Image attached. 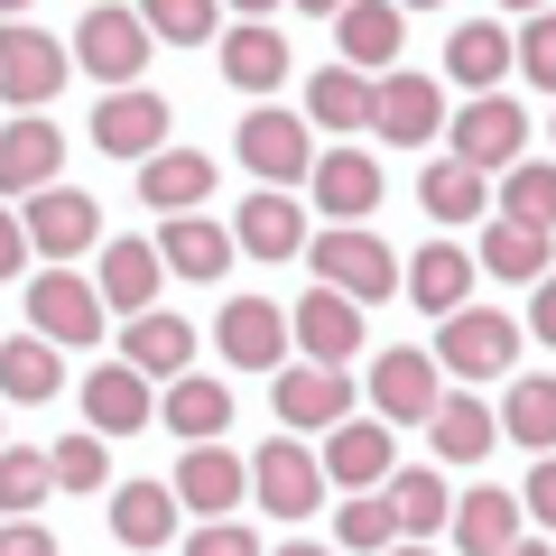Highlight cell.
I'll use <instances>...</instances> for the list:
<instances>
[{
	"label": "cell",
	"instance_id": "5b68a950",
	"mask_svg": "<svg viewBox=\"0 0 556 556\" xmlns=\"http://www.w3.org/2000/svg\"><path fill=\"white\" fill-rule=\"evenodd\" d=\"M65 75H75L65 38H47V28H28V20L0 28V102H10V112H38V102H56Z\"/></svg>",
	"mask_w": 556,
	"mask_h": 556
},
{
	"label": "cell",
	"instance_id": "680465c9",
	"mask_svg": "<svg viewBox=\"0 0 556 556\" xmlns=\"http://www.w3.org/2000/svg\"><path fill=\"white\" fill-rule=\"evenodd\" d=\"M501 10H529V20H538V10H547V0H501Z\"/></svg>",
	"mask_w": 556,
	"mask_h": 556
},
{
	"label": "cell",
	"instance_id": "2e32d148",
	"mask_svg": "<svg viewBox=\"0 0 556 556\" xmlns=\"http://www.w3.org/2000/svg\"><path fill=\"white\" fill-rule=\"evenodd\" d=\"M334 47H343V65H353V75H399V47H408V10H399V0H343Z\"/></svg>",
	"mask_w": 556,
	"mask_h": 556
},
{
	"label": "cell",
	"instance_id": "db71d44e",
	"mask_svg": "<svg viewBox=\"0 0 556 556\" xmlns=\"http://www.w3.org/2000/svg\"><path fill=\"white\" fill-rule=\"evenodd\" d=\"M390 556H445V547H427V538H399V547Z\"/></svg>",
	"mask_w": 556,
	"mask_h": 556
},
{
	"label": "cell",
	"instance_id": "11a10c76",
	"mask_svg": "<svg viewBox=\"0 0 556 556\" xmlns=\"http://www.w3.org/2000/svg\"><path fill=\"white\" fill-rule=\"evenodd\" d=\"M269 556H334V547H306V538H288V547H269Z\"/></svg>",
	"mask_w": 556,
	"mask_h": 556
},
{
	"label": "cell",
	"instance_id": "c3c4849f",
	"mask_svg": "<svg viewBox=\"0 0 556 556\" xmlns=\"http://www.w3.org/2000/svg\"><path fill=\"white\" fill-rule=\"evenodd\" d=\"M28 260H38V241H28V214H10V204H0V278H20Z\"/></svg>",
	"mask_w": 556,
	"mask_h": 556
},
{
	"label": "cell",
	"instance_id": "bcb514c9",
	"mask_svg": "<svg viewBox=\"0 0 556 556\" xmlns=\"http://www.w3.org/2000/svg\"><path fill=\"white\" fill-rule=\"evenodd\" d=\"M186 556H269L241 519H195V538H186Z\"/></svg>",
	"mask_w": 556,
	"mask_h": 556
},
{
	"label": "cell",
	"instance_id": "4316f807",
	"mask_svg": "<svg viewBox=\"0 0 556 556\" xmlns=\"http://www.w3.org/2000/svg\"><path fill=\"white\" fill-rule=\"evenodd\" d=\"M204 195H214V159L204 149H159V159L139 167V204L149 214H195Z\"/></svg>",
	"mask_w": 556,
	"mask_h": 556
},
{
	"label": "cell",
	"instance_id": "e575fe53",
	"mask_svg": "<svg viewBox=\"0 0 556 556\" xmlns=\"http://www.w3.org/2000/svg\"><path fill=\"white\" fill-rule=\"evenodd\" d=\"M371 93H380V75L325 65V75H306V121L316 130H371Z\"/></svg>",
	"mask_w": 556,
	"mask_h": 556
},
{
	"label": "cell",
	"instance_id": "277c9868",
	"mask_svg": "<svg viewBox=\"0 0 556 556\" xmlns=\"http://www.w3.org/2000/svg\"><path fill=\"white\" fill-rule=\"evenodd\" d=\"M232 149H241V167L260 186H306L316 177V130H306V112H241Z\"/></svg>",
	"mask_w": 556,
	"mask_h": 556
},
{
	"label": "cell",
	"instance_id": "f6af8a7d",
	"mask_svg": "<svg viewBox=\"0 0 556 556\" xmlns=\"http://www.w3.org/2000/svg\"><path fill=\"white\" fill-rule=\"evenodd\" d=\"M519 75H529L538 93H556V10H538V20L519 28Z\"/></svg>",
	"mask_w": 556,
	"mask_h": 556
},
{
	"label": "cell",
	"instance_id": "ee69618b",
	"mask_svg": "<svg viewBox=\"0 0 556 556\" xmlns=\"http://www.w3.org/2000/svg\"><path fill=\"white\" fill-rule=\"evenodd\" d=\"M47 464H56V492H102V482H112V455H102L93 427H84V437H56Z\"/></svg>",
	"mask_w": 556,
	"mask_h": 556
},
{
	"label": "cell",
	"instance_id": "6f0895ef",
	"mask_svg": "<svg viewBox=\"0 0 556 556\" xmlns=\"http://www.w3.org/2000/svg\"><path fill=\"white\" fill-rule=\"evenodd\" d=\"M0 20H28V0H0Z\"/></svg>",
	"mask_w": 556,
	"mask_h": 556
},
{
	"label": "cell",
	"instance_id": "ab89813d",
	"mask_svg": "<svg viewBox=\"0 0 556 556\" xmlns=\"http://www.w3.org/2000/svg\"><path fill=\"white\" fill-rule=\"evenodd\" d=\"M47 492H56V464L38 445H0V519H38Z\"/></svg>",
	"mask_w": 556,
	"mask_h": 556
},
{
	"label": "cell",
	"instance_id": "ac0fdd59",
	"mask_svg": "<svg viewBox=\"0 0 556 556\" xmlns=\"http://www.w3.org/2000/svg\"><path fill=\"white\" fill-rule=\"evenodd\" d=\"M56 167H65V130L47 112H20L0 130V195H47Z\"/></svg>",
	"mask_w": 556,
	"mask_h": 556
},
{
	"label": "cell",
	"instance_id": "9f6ffc18",
	"mask_svg": "<svg viewBox=\"0 0 556 556\" xmlns=\"http://www.w3.org/2000/svg\"><path fill=\"white\" fill-rule=\"evenodd\" d=\"M298 10H316V20H343V0H298Z\"/></svg>",
	"mask_w": 556,
	"mask_h": 556
},
{
	"label": "cell",
	"instance_id": "816d5d0a",
	"mask_svg": "<svg viewBox=\"0 0 556 556\" xmlns=\"http://www.w3.org/2000/svg\"><path fill=\"white\" fill-rule=\"evenodd\" d=\"M501 556H556V547H547V538H510V547H501Z\"/></svg>",
	"mask_w": 556,
	"mask_h": 556
},
{
	"label": "cell",
	"instance_id": "f35d334b",
	"mask_svg": "<svg viewBox=\"0 0 556 556\" xmlns=\"http://www.w3.org/2000/svg\"><path fill=\"white\" fill-rule=\"evenodd\" d=\"M501 223L556 232V167H547V159H519L510 177H501Z\"/></svg>",
	"mask_w": 556,
	"mask_h": 556
},
{
	"label": "cell",
	"instance_id": "d590c367",
	"mask_svg": "<svg viewBox=\"0 0 556 556\" xmlns=\"http://www.w3.org/2000/svg\"><path fill=\"white\" fill-rule=\"evenodd\" d=\"M510 538H519V501L501 482H482V492L455 501V556H501Z\"/></svg>",
	"mask_w": 556,
	"mask_h": 556
},
{
	"label": "cell",
	"instance_id": "484cf974",
	"mask_svg": "<svg viewBox=\"0 0 556 556\" xmlns=\"http://www.w3.org/2000/svg\"><path fill=\"white\" fill-rule=\"evenodd\" d=\"M427 437H437V464H482L501 445V408L473 390H445V408L427 417Z\"/></svg>",
	"mask_w": 556,
	"mask_h": 556
},
{
	"label": "cell",
	"instance_id": "9c48e42d",
	"mask_svg": "<svg viewBox=\"0 0 556 556\" xmlns=\"http://www.w3.org/2000/svg\"><path fill=\"white\" fill-rule=\"evenodd\" d=\"M269 408L288 437H334L353 417V380L325 371V362H288V371H269Z\"/></svg>",
	"mask_w": 556,
	"mask_h": 556
},
{
	"label": "cell",
	"instance_id": "7dc6e473",
	"mask_svg": "<svg viewBox=\"0 0 556 556\" xmlns=\"http://www.w3.org/2000/svg\"><path fill=\"white\" fill-rule=\"evenodd\" d=\"M519 501H529V519H538V529H556V455H538V464H529Z\"/></svg>",
	"mask_w": 556,
	"mask_h": 556
},
{
	"label": "cell",
	"instance_id": "44dd1931",
	"mask_svg": "<svg viewBox=\"0 0 556 556\" xmlns=\"http://www.w3.org/2000/svg\"><path fill=\"white\" fill-rule=\"evenodd\" d=\"M195 325L186 316H167V306H149V316H130L121 325V362H130V371H149V380H186L195 371Z\"/></svg>",
	"mask_w": 556,
	"mask_h": 556
},
{
	"label": "cell",
	"instance_id": "f1b7e54d",
	"mask_svg": "<svg viewBox=\"0 0 556 556\" xmlns=\"http://www.w3.org/2000/svg\"><path fill=\"white\" fill-rule=\"evenodd\" d=\"M159 417L177 427L186 445H223V427H232V390H223L214 371H186V380H167Z\"/></svg>",
	"mask_w": 556,
	"mask_h": 556
},
{
	"label": "cell",
	"instance_id": "d6a6232c",
	"mask_svg": "<svg viewBox=\"0 0 556 556\" xmlns=\"http://www.w3.org/2000/svg\"><path fill=\"white\" fill-rule=\"evenodd\" d=\"M232 251H241V241L223 232V223H204V214H167L159 223V260L177 278H223V269H232Z\"/></svg>",
	"mask_w": 556,
	"mask_h": 556
},
{
	"label": "cell",
	"instance_id": "1f68e13d",
	"mask_svg": "<svg viewBox=\"0 0 556 556\" xmlns=\"http://www.w3.org/2000/svg\"><path fill=\"white\" fill-rule=\"evenodd\" d=\"M510 65H519V38H510V28H492V20H464L455 38H445V75H455L464 93H492Z\"/></svg>",
	"mask_w": 556,
	"mask_h": 556
},
{
	"label": "cell",
	"instance_id": "4dcf8cb0",
	"mask_svg": "<svg viewBox=\"0 0 556 556\" xmlns=\"http://www.w3.org/2000/svg\"><path fill=\"white\" fill-rule=\"evenodd\" d=\"M223 84H232V93H278V84H288V38H278L269 20H241L232 38H223Z\"/></svg>",
	"mask_w": 556,
	"mask_h": 556
},
{
	"label": "cell",
	"instance_id": "e0dca14e",
	"mask_svg": "<svg viewBox=\"0 0 556 556\" xmlns=\"http://www.w3.org/2000/svg\"><path fill=\"white\" fill-rule=\"evenodd\" d=\"M167 482H177V501L195 519H232V501L251 492V455H232V445H186Z\"/></svg>",
	"mask_w": 556,
	"mask_h": 556
},
{
	"label": "cell",
	"instance_id": "6da1fadb",
	"mask_svg": "<svg viewBox=\"0 0 556 556\" xmlns=\"http://www.w3.org/2000/svg\"><path fill=\"white\" fill-rule=\"evenodd\" d=\"M306 269H316V288H334V298H353V306H380L390 288H408L399 251L371 223H325V232L306 241Z\"/></svg>",
	"mask_w": 556,
	"mask_h": 556
},
{
	"label": "cell",
	"instance_id": "b9f144b4",
	"mask_svg": "<svg viewBox=\"0 0 556 556\" xmlns=\"http://www.w3.org/2000/svg\"><path fill=\"white\" fill-rule=\"evenodd\" d=\"M139 20H149V38H159V47H214L223 0H139Z\"/></svg>",
	"mask_w": 556,
	"mask_h": 556
},
{
	"label": "cell",
	"instance_id": "4fadbf2b",
	"mask_svg": "<svg viewBox=\"0 0 556 556\" xmlns=\"http://www.w3.org/2000/svg\"><path fill=\"white\" fill-rule=\"evenodd\" d=\"M445 121H455V112H445V84H437V75H408V65H399V75H380V93H371V130H380V139L427 149Z\"/></svg>",
	"mask_w": 556,
	"mask_h": 556
},
{
	"label": "cell",
	"instance_id": "f5cc1de1",
	"mask_svg": "<svg viewBox=\"0 0 556 556\" xmlns=\"http://www.w3.org/2000/svg\"><path fill=\"white\" fill-rule=\"evenodd\" d=\"M223 10H241V20H269V10H278V0H223Z\"/></svg>",
	"mask_w": 556,
	"mask_h": 556
},
{
	"label": "cell",
	"instance_id": "5bb4252c",
	"mask_svg": "<svg viewBox=\"0 0 556 556\" xmlns=\"http://www.w3.org/2000/svg\"><path fill=\"white\" fill-rule=\"evenodd\" d=\"M214 343H223V362H232V371H288L298 325L278 316L269 298H232V306L214 316Z\"/></svg>",
	"mask_w": 556,
	"mask_h": 556
},
{
	"label": "cell",
	"instance_id": "d4e9b609",
	"mask_svg": "<svg viewBox=\"0 0 556 556\" xmlns=\"http://www.w3.org/2000/svg\"><path fill=\"white\" fill-rule=\"evenodd\" d=\"M473 269H482V260H473V251H455V241L437 232L427 251H408V298L445 325V316H464V306H473Z\"/></svg>",
	"mask_w": 556,
	"mask_h": 556
},
{
	"label": "cell",
	"instance_id": "603a6c76",
	"mask_svg": "<svg viewBox=\"0 0 556 556\" xmlns=\"http://www.w3.org/2000/svg\"><path fill=\"white\" fill-rule=\"evenodd\" d=\"M159 278H167L159 241H102V269H93V288H102V306H112L121 325L159 306Z\"/></svg>",
	"mask_w": 556,
	"mask_h": 556
},
{
	"label": "cell",
	"instance_id": "91938a15",
	"mask_svg": "<svg viewBox=\"0 0 556 556\" xmlns=\"http://www.w3.org/2000/svg\"><path fill=\"white\" fill-rule=\"evenodd\" d=\"M399 10H445V0H399Z\"/></svg>",
	"mask_w": 556,
	"mask_h": 556
},
{
	"label": "cell",
	"instance_id": "d6986e66",
	"mask_svg": "<svg viewBox=\"0 0 556 556\" xmlns=\"http://www.w3.org/2000/svg\"><path fill=\"white\" fill-rule=\"evenodd\" d=\"M325 473H334L343 492H390V473H399L390 417H343L334 437H325Z\"/></svg>",
	"mask_w": 556,
	"mask_h": 556
},
{
	"label": "cell",
	"instance_id": "52a82bcc",
	"mask_svg": "<svg viewBox=\"0 0 556 556\" xmlns=\"http://www.w3.org/2000/svg\"><path fill=\"white\" fill-rule=\"evenodd\" d=\"M149 20H139V10H121V0H102V10H84V28H75V65L84 75H102L121 93V84H139L149 75Z\"/></svg>",
	"mask_w": 556,
	"mask_h": 556
},
{
	"label": "cell",
	"instance_id": "7bdbcfd3",
	"mask_svg": "<svg viewBox=\"0 0 556 556\" xmlns=\"http://www.w3.org/2000/svg\"><path fill=\"white\" fill-rule=\"evenodd\" d=\"M390 510H399L408 538H437L445 519H455V510H445V464H437V473H390Z\"/></svg>",
	"mask_w": 556,
	"mask_h": 556
},
{
	"label": "cell",
	"instance_id": "74e56055",
	"mask_svg": "<svg viewBox=\"0 0 556 556\" xmlns=\"http://www.w3.org/2000/svg\"><path fill=\"white\" fill-rule=\"evenodd\" d=\"M501 437H519L529 455H556V380L547 371L510 380V399H501Z\"/></svg>",
	"mask_w": 556,
	"mask_h": 556
},
{
	"label": "cell",
	"instance_id": "30bf717a",
	"mask_svg": "<svg viewBox=\"0 0 556 556\" xmlns=\"http://www.w3.org/2000/svg\"><path fill=\"white\" fill-rule=\"evenodd\" d=\"M102 288L93 278H75V269H38L28 278V334H47L65 353V343H102Z\"/></svg>",
	"mask_w": 556,
	"mask_h": 556
},
{
	"label": "cell",
	"instance_id": "8d00e7d4",
	"mask_svg": "<svg viewBox=\"0 0 556 556\" xmlns=\"http://www.w3.org/2000/svg\"><path fill=\"white\" fill-rule=\"evenodd\" d=\"M482 269L492 278H510V288H538V278L556 269V251H547V232H529V223H492V232H482Z\"/></svg>",
	"mask_w": 556,
	"mask_h": 556
},
{
	"label": "cell",
	"instance_id": "681fc988",
	"mask_svg": "<svg viewBox=\"0 0 556 556\" xmlns=\"http://www.w3.org/2000/svg\"><path fill=\"white\" fill-rule=\"evenodd\" d=\"M0 556H56V538L38 519H0Z\"/></svg>",
	"mask_w": 556,
	"mask_h": 556
},
{
	"label": "cell",
	"instance_id": "ffe728a7",
	"mask_svg": "<svg viewBox=\"0 0 556 556\" xmlns=\"http://www.w3.org/2000/svg\"><path fill=\"white\" fill-rule=\"evenodd\" d=\"M288 325H298V353H306V362H325V371H343V362L371 343V334H362V306H353V298H334V288H306Z\"/></svg>",
	"mask_w": 556,
	"mask_h": 556
},
{
	"label": "cell",
	"instance_id": "7c38bea8",
	"mask_svg": "<svg viewBox=\"0 0 556 556\" xmlns=\"http://www.w3.org/2000/svg\"><path fill=\"white\" fill-rule=\"evenodd\" d=\"M28 241H38V260L75 269L84 251H102V204L84 186H47V195H28Z\"/></svg>",
	"mask_w": 556,
	"mask_h": 556
},
{
	"label": "cell",
	"instance_id": "f907efd6",
	"mask_svg": "<svg viewBox=\"0 0 556 556\" xmlns=\"http://www.w3.org/2000/svg\"><path fill=\"white\" fill-rule=\"evenodd\" d=\"M529 334H538V343H556V269L529 288Z\"/></svg>",
	"mask_w": 556,
	"mask_h": 556
},
{
	"label": "cell",
	"instance_id": "cb8c5ba5",
	"mask_svg": "<svg viewBox=\"0 0 556 556\" xmlns=\"http://www.w3.org/2000/svg\"><path fill=\"white\" fill-rule=\"evenodd\" d=\"M149 417H159L149 371H130V362H102V371L84 380V427H93V437H139Z\"/></svg>",
	"mask_w": 556,
	"mask_h": 556
},
{
	"label": "cell",
	"instance_id": "ba28073f",
	"mask_svg": "<svg viewBox=\"0 0 556 556\" xmlns=\"http://www.w3.org/2000/svg\"><path fill=\"white\" fill-rule=\"evenodd\" d=\"M167 121H177V112H167L159 84H121V93L93 102V149H102V159H139V167H149L167 149Z\"/></svg>",
	"mask_w": 556,
	"mask_h": 556
},
{
	"label": "cell",
	"instance_id": "8fae6325",
	"mask_svg": "<svg viewBox=\"0 0 556 556\" xmlns=\"http://www.w3.org/2000/svg\"><path fill=\"white\" fill-rule=\"evenodd\" d=\"M371 408L390 417V427H427V417L445 408V362L417 353V343L380 353V362H371Z\"/></svg>",
	"mask_w": 556,
	"mask_h": 556
},
{
	"label": "cell",
	"instance_id": "836d02e7",
	"mask_svg": "<svg viewBox=\"0 0 556 556\" xmlns=\"http://www.w3.org/2000/svg\"><path fill=\"white\" fill-rule=\"evenodd\" d=\"M65 390V362L47 334H10L0 343V399H20V408H47V399Z\"/></svg>",
	"mask_w": 556,
	"mask_h": 556
},
{
	"label": "cell",
	"instance_id": "f546056e",
	"mask_svg": "<svg viewBox=\"0 0 556 556\" xmlns=\"http://www.w3.org/2000/svg\"><path fill=\"white\" fill-rule=\"evenodd\" d=\"M417 204H427V223H437V232H455V223H482V204H492V177H482V167H464L455 149H445V159L417 177Z\"/></svg>",
	"mask_w": 556,
	"mask_h": 556
},
{
	"label": "cell",
	"instance_id": "3957f363",
	"mask_svg": "<svg viewBox=\"0 0 556 556\" xmlns=\"http://www.w3.org/2000/svg\"><path fill=\"white\" fill-rule=\"evenodd\" d=\"M437 362H445V380H501V371H519V325L501 316V306H464V316H445V334H437Z\"/></svg>",
	"mask_w": 556,
	"mask_h": 556
},
{
	"label": "cell",
	"instance_id": "9a60e30c",
	"mask_svg": "<svg viewBox=\"0 0 556 556\" xmlns=\"http://www.w3.org/2000/svg\"><path fill=\"white\" fill-rule=\"evenodd\" d=\"M380 186H390V177H380L371 149H325L316 177H306V195H316L325 223H371L380 214Z\"/></svg>",
	"mask_w": 556,
	"mask_h": 556
},
{
	"label": "cell",
	"instance_id": "7402d4cb",
	"mask_svg": "<svg viewBox=\"0 0 556 556\" xmlns=\"http://www.w3.org/2000/svg\"><path fill=\"white\" fill-rule=\"evenodd\" d=\"M232 241H241L251 260H298L316 232H306V214H298V195H288V186H260V195H241Z\"/></svg>",
	"mask_w": 556,
	"mask_h": 556
},
{
	"label": "cell",
	"instance_id": "7a4b0ae2",
	"mask_svg": "<svg viewBox=\"0 0 556 556\" xmlns=\"http://www.w3.org/2000/svg\"><path fill=\"white\" fill-rule=\"evenodd\" d=\"M325 482H334V473H325V455H316L306 437H269V445L251 455V492H260V510L288 519V529H298L306 510H325Z\"/></svg>",
	"mask_w": 556,
	"mask_h": 556
},
{
	"label": "cell",
	"instance_id": "8992f818",
	"mask_svg": "<svg viewBox=\"0 0 556 556\" xmlns=\"http://www.w3.org/2000/svg\"><path fill=\"white\" fill-rule=\"evenodd\" d=\"M445 139H455V159H464V167H482V177H510V167L529 159V112H519V102H501V93H473L455 121H445Z\"/></svg>",
	"mask_w": 556,
	"mask_h": 556
},
{
	"label": "cell",
	"instance_id": "60d3db41",
	"mask_svg": "<svg viewBox=\"0 0 556 556\" xmlns=\"http://www.w3.org/2000/svg\"><path fill=\"white\" fill-rule=\"evenodd\" d=\"M334 538H343V547H353V556H390V547H399V538H408V529H399L390 492H353V501H343V510H334Z\"/></svg>",
	"mask_w": 556,
	"mask_h": 556
},
{
	"label": "cell",
	"instance_id": "83f0119b",
	"mask_svg": "<svg viewBox=\"0 0 556 556\" xmlns=\"http://www.w3.org/2000/svg\"><path fill=\"white\" fill-rule=\"evenodd\" d=\"M177 510H186L177 482H121V492H112V538L149 556V547H167V538H177Z\"/></svg>",
	"mask_w": 556,
	"mask_h": 556
}]
</instances>
